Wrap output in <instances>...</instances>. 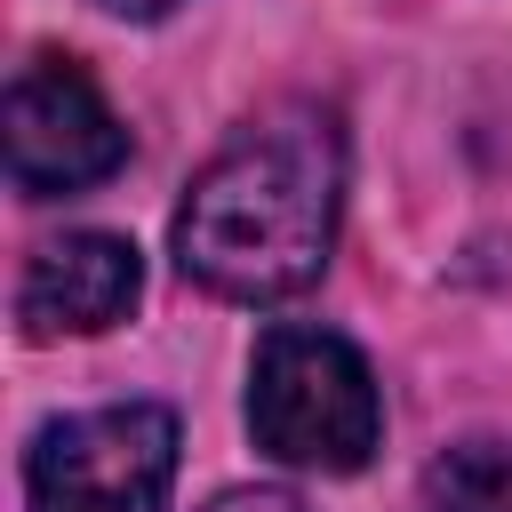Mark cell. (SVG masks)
Listing matches in <instances>:
<instances>
[{
	"label": "cell",
	"mask_w": 512,
	"mask_h": 512,
	"mask_svg": "<svg viewBox=\"0 0 512 512\" xmlns=\"http://www.w3.org/2000/svg\"><path fill=\"white\" fill-rule=\"evenodd\" d=\"M104 16H128V24H152V16H168L176 0H96Z\"/></svg>",
	"instance_id": "cell-8"
},
{
	"label": "cell",
	"mask_w": 512,
	"mask_h": 512,
	"mask_svg": "<svg viewBox=\"0 0 512 512\" xmlns=\"http://www.w3.org/2000/svg\"><path fill=\"white\" fill-rule=\"evenodd\" d=\"M120 160H128V128L112 120L104 88L72 56L16 64V80H8V184L24 200L88 192V184L120 176Z\"/></svg>",
	"instance_id": "cell-4"
},
{
	"label": "cell",
	"mask_w": 512,
	"mask_h": 512,
	"mask_svg": "<svg viewBox=\"0 0 512 512\" xmlns=\"http://www.w3.org/2000/svg\"><path fill=\"white\" fill-rule=\"evenodd\" d=\"M344 208V128L328 104H272L192 176L168 240L184 280L232 304L304 296L328 272Z\"/></svg>",
	"instance_id": "cell-1"
},
{
	"label": "cell",
	"mask_w": 512,
	"mask_h": 512,
	"mask_svg": "<svg viewBox=\"0 0 512 512\" xmlns=\"http://www.w3.org/2000/svg\"><path fill=\"white\" fill-rule=\"evenodd\" d=\"M248 432L288 472H360L384 432V400L360 344L312 320L264 328L248 368Z\"/></svg>",
	"instance_id": "cell-2"
},
{
	"label": "cell",
	"mask_w": 512,
	"mask_h": 512,
	"mask_svg": "<svg viewBox=\"0 0 512 512\" xmlns=\"http://www.w3.org/2000/svg\"><path fill=\"white\" fill-rule=\"evenodd\" d=\"M424 512H512V440H456L432 456Z\"/></svg>",
	"instance_id": "cell-6"
},
{
	"label": "cell",
	"mask_w": 512,
	"mask_h": 512,
	"mask_svg": "<svg viewBox=\"0 0 512 512\" xmlns=\"http://www.w3.org/2000/svg\"><path fill=\"white\" fill-rule=\"evenodd\" d=\"M144 296V264L120 232H64L40 240L24 280H16V320L32 344L48 336H104L112 320H128V304Z\"/></svg>",
	"instance_id": "cell-5"
},
{
	"label": "cell",
	"mask_w": 512,
	"mask_h": 512,
	"mask_svg": "<svg viewBox=\"0 0 512 512\" xmlns=\"http://www.w3.org/2000/svg\"><path fill=\"white\" fill-rule=\"evenodd\" d=\"M176 416L160 400H112L40 424L24 456L32 512H168Z\"/></svg>",
	"instance_id": "cell-3"
},
{
	"label": "cell",
	"mask_w": 512,
	"mask_h": 512,
	"mask_svg": "<svg viewBox=\"0 0 512 512\" xmlns=\"http://www.w3.org/2000/svg\"><path fill=\"white\" fill-rule=\"evenodd\" d=\"M208 512H304V496H288V488H232Z\"/></svg>",
	"instance_id": "cell-7"
}]
</instances>
